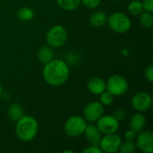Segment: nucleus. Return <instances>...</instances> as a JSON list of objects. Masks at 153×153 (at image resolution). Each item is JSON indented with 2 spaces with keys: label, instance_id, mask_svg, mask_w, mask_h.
Instances as JSON below:
<instances>
[{
  "label": "nucleus",
  "instance_id": "nucleus-1",
  "mask_svg": "<svg viewBox=\"0 0 153 153\" xmlns=\"http://www.w3.org/2000/svg\"><path fill=\"white\" fill-rule=\"evenodd\" d=\"M42 75L48 85L57 87L67 82L70 75V69L65 61L53 58L50 62L45 64Z\"/></svg>",
  "mask_w": 153,
  "mask_h": 153
},
{
  "label": "nucleus",
  "instance_id": "nucleus-2",
  "mask_svg": "<svg viewBox=\"0 0 153 153\" xmlns=\"http://www.w3.org/2000/svg\"><path fill=\"white\" fill-rule=\"evenodd\" d=\"M39 123L37 119L31 116L23 115L19 120L16 121L15 134L18 139L22 142H31L38 134Z\"/></svg>",
  "mask_w": 153,
  "mask_h": 153
},
{
  "label": "nucleus",
  "instance_id": "nucleus-3",
  "mask_svg": "<svg viewBox=\"0 0 153 153\" xmlns=\"http://www.w3.org/2000/svg\"><path fill=\"white\" fill-rule=\"evenodd\" d=\"M107 23L112 31L118 34L126 33L132 27L131 19L126 13L121 12H116L108 16Z\"/></svg>",
  "mask_w": 153,
  "mask_h": 153
},
{
  "label": "nucleus",
  "instance_id": "nucleus-4",
  "mask_svg": "<svg viewBox=\"0 0 153 153\" xmlns=\"http://www.w3.org/2000/svg\"><path fill=\"white\" fill-rule=\"evenodd\" d=\"M68 39V32L62 25H55L49 29L46 35V40L49 47L58 48L63 47Z\"/></svg>",
  "mask_w": 153,
  "mask_h": 153
},
{
  "label": "nucleus",
  "instance_id": "nucleus-5",
  "mask_svg": "<svg viewBox=\"0 0 153 153\" xmlns=\"http://www.w3.org/2000/svg\"><path fill=\"white\" fill-rule=\"evenodd\" d=\"M87 126V121L81 116H72L65 123L64 131L71 138L78 137L83 134Z\"/></svg>",
  "mask_w": 153,
  "mask_h": 153
},
{
  "label": "nucleus",
  "instance_id": "nucleus-6",
  "mask_svg": "<svg viewBox=\"0 0 153 153\" xmlns=\"http://www.w3.org/2000/svg\"><path fill=\"white\" fill-rule=\"evenodd\" d=\"M128 86L127 80L120 74H114L106 82V90L114 97L124 95L127 91Z\"/></svg>",
  "mask_w": 153,
  "mask_h": 153
},
{
  "label": "nucleus",
  "instance_id": "nucleus-7",
  "mask_svg": "<svg viewBox=\"0 0 153 153\" xmlns=\"http://www.w3.org/2000/svg\"><path fill=\"white\" fill-rule=\"evenodd\" d=\"M121 143V137L115 133L110 134H105V136L101 137L99 146L101 149L102 152L116 153L118 152Z\"/></svg>",
  "mask_w": 153,
  "mask_h": 153
},
{
  "label": "nucleus",
  "instance_id": "nucleus-8",
  "mask_svg": "<svg viewBox=\"0 0 153 153\" xmlns=\"http://www.w3.org/2000/svg\"><path fill=\"white\" fill-rule=\"evenodd\" d=\"M83 118L91 123L97 122L104 115V106L100 101H92L87 104L83 109Z\"/></svg>",
  "mask_w": 153,
  "mask_h": 153
},
{
  "label": "nucleus",
  "instance_id": "nucleus-9",
  "mask_svg": "<svg viewBox=\"0 0 153 153\" xmlns=\"http://www.w3.org/2000/svg\"><path fill=\"white\" fill-rule=\"evenodd\" d=\"M132 106L137 112H145L152 108V98L148 92H137L134 95L132 99Z\"/></svg>",
  "mask_w": 153,
  "mask_h": 153
},
{
  "label": "nucleus",
  "instance_id": "nucleus-10",
  "mask_svg": "<svg viewBox=\"0 0 153 153\" xmlns=\"http://www.w3.org/2000/svg\"><path fill=\"white\" fill-rule=\"evenodd\" d=\"M97 127L102 134H115L119 129V122L113 116H102L97 122Z\"/></svg>",
  "mask_w": 153,
  "mask_h": 153
},
{
  "label": "nucleus",
  "instance_id": "nucleus-11",
  "mask_svg": "<svg viewBox=\"0 0 153 153\" xmlns=\"http://www.w3.org/2000/svg\"><path fill=\"white\" fill-rule=\"evenodd\" d=\"M136 148L145 153L153 152V134L152 131H141L135 138Z\"/></svg>",
  "mask_w": 153,
  "mask_h": 153
},
{
  "label": "nucleus",
  "instance_id": "nucleus-12",
  "mask_svg": "<svg viewBox=\"0 0 153 153\" xmlns=\"http://www.w3.org/2000/svg\"><path fill=\"white\" fill-rule=\"evenodd\" d=\"M83 134L85 135V139L90 145H99L102 137V134L95 125L87 124Z\"/></svg>",
  "mask_w": 153,
  "mask_h": 153
},
{
  "label": "nucleus",
  "instance_id": "nucleus-13",
  "mask_svg": "<svg viewBox=\"0 0 153 153\" xmlns=\"http://www.w3.org/2000/svg\"><path fill=\"white\" fill-rule=\"evenodd\" d=\"M87 90L91 94L100 95L106 91V82L100 77H92L87 82Z\"/></svg>",
  "mask_w": 153,
  "mask_h": 153
},
{
  "label": "nucleus",
  "instance_id": "nucleus-14",
  "mask_svg": "<svg viewBox=\"0 0 153 153\" xmlns=\"http://www.w3.org/2000/svg\"><path fill=\"white\" fill-rule=\"evenodd\" d=\"M147 120L145 116L142 112L134 114L129 120V128L134 131L136 134L143 131L146 126Z\"/></svg>",
  "mask_w": 153,
  "mask_h": 153
},
{
  "label": "nucleus",
  "instance_id": "nucleus-15",
  "mask_svg": "<svg viewBox=\"0 0 153 153\" xmlns=\"http://www.w3.org/2000/svg\"><path fill=\"white\" fill-rule=\"evenodd\" d=\"M107 21L108 15L102 11H96L90 17V23L95 28H100L104 26L107 23Z\"/></svg>",
  "mask_w": 153,
  "mask_h": 153
},
{
  "label": "nucleus",
  "instance_id": "nucleus-16",
  "mask_svg": "<svg viewBox=\"0 0 153 153\" xmlns=\"http://www.w3.org/2000/svg\"><path fill=\"white\" fill-rule=\"evenodd\" d=\"M37 56H38V59L39 60V62L44 65L50 62L54 58V54H53V50L51 49V47L42 46L38 50Z\"/></svg>",
  "mask_w": 153,
  "mask_h": 153
},
{
  "label": "nucleus",
  "instance_id": "nucleus-17",
  "mask_svg": "<svg viewBox=\"0 0 153 153\" xmlns=\"http://www.w3.org/2000/svg\"><path fill=\"white\" fill-rule=\"evenodd\" d=\"M7 114H8V117L11 120L16 122L24 115V110L21 105L14 103V104H12L9 106L8 110H7Z\"/></svg>",
  "mask_w": 153,
  "mask_h": 153
},
{
  "label": "nucleus",
  "instance_id": "nucleus-18",
  "mask_svg": "<svg viewBox=\"0 0 153 153\" xmlns=\"http://www.w3.org/2000/svg\"><path fill=\"white\" fill-rule=\"evenodd\" d=\"M56 4L62 10L72 12L80 6L81 0H56Z\"/></svg>",
  "mask_w": 153,
  "mask_h": 153
},
{
  "label": "nucleus",
  "instance_id": "nucleus-19",
  "mask_svg": "<svg viewBox=\"0 0 153 153\" xmlns=\"http://www.w3.org/2000/svg\"><path fill=\"white\" fill-rule=\"evenodd\" d=\"M16 15H17L19 20L23 21V22H29V21L33 19V17H34V11L30 7L24 6V7L20 8L17 11Z\"/></svg>",
  "mask_w": 153,
  "mask_h": 153
},
{
  "label": "nucleus",
  "instance_id": "nucleus-20",
  "mask_svg": "<svg viewBox=\"0 0 153 153\" xmlns=\"http://www.w3.org/2000/svg\"><path fill=\"white\" fill-rule=\"evenodd\" d=\"M127 10L129 13L134 16H138L144 11L143 4L139 0H133L132 2H130L127 6Z\"/></svg>",
  "mask_w": 153,
  "mask_h": 153
},
{
  "label": "nucleus",
  "instance_id": "nucleus-21",
  "mask_svg": "<svg viewBox=\"0 0 153 153\" xmlns=\"http://www.w3.org/2000/svg\"><path fill=\"white\" fill-rule=\"evenodd\" d=\"M140 23L145 29H151L153 26L152 13L143 11L140 14Z\"/></svg>",
  "mask_w": 153,
  "mask_h": 153
},
{
  "label": "nucleus",
  "instance_id": "nucleus-22",
  "mask_svg": "<svg viewBox=\"0 0 153 153\" xmlns=\"http://www.w3.org/2000/svg\"><path fill=\"white\" fill-rule=\"evenodd\" d=\"M136 150V145L134 141H126L122 143L118 152L121 153H134Z\"/></svg>",
  "mask_w": 153,
  "mask_h": 153
},
{
  "label": "nucleus",
  "instance_id": "nucleus-23",
  "mask_svg": "<svg viewBox=\"0 0 153 153\" xmlns=\"http://www.w3.org/2000/svg\"><path fill=\"white\" fill-rule=\"evenodd\" d=\"M113 101H114V96L109 91H108L107 90L100 94V102L104 107L112 105Z\"/></svg>",
  "mask_w": 153,
  "mask_h": 153
},
{
  "label": "nucleus",
  "instance_id": "nucleus-24",
  "mask_svg": "<svg viewBox=\"0 0 153 153\" xmlns=\"http://www.w3.org/2000/svg\"><path fill=\"white\" fill-rule=\"evenodd\" d=\"M101 3V0H81V4H82L85 7L89 9L97 8Z\"/></svg>",
  "mask_w": 153,
  "mask_h": 153
},
{
  "label": "nucleus",
  "instance_id": "nucleus-25",
  "mask_svg": "<svg viewBox=\"0 0 153 153\" xmlns=\"http://www.w3.org/2000/svg\"><path fill=\"white\" fill-rule=\"evenodd\" d=\"M126 116V113L125 109H123V108H117V109H116L115 112H114V114H113V117H114L118 122L123 121V120L125 119Z\"/></svg>",
  "mask_w": 153,
  "mask_h": 153
},
{
  "label": "nucleus",
  "instance_id": "nucleus-26",
  "mask_svg": "<svg viewBox=\"0 0 153 153\" xmlns=\"http://www.w3.org/2000/svg\"><path fill=\"white\" fill-rule=\"evenodd\" d=\"M145 74V77L148 80L149 82H153V65H147V67L145 68L144 71Z\"/></svg>",
  "mask_w": 153,
  "mask_h": 153
},
{
  "label": "nucleus",
  "instance_id": "nucleus-27",
  "mask_svg": "<svg viewBox=\"0 0 153 153\" xmlns=\"http://www.w3.org/2000/svg\"><path fill=\"white\" fill-rule=\"evenodd\" d=\"M143 6V10L146 12H153V0H143L142 1Z\"/></svg>",
  "mask_w": 153,
  "mask_h": 153
},
{
  "label": "nucleus",
  "instance_id": "nucleus-28",
  "mask_svg": "<svg viewBox=\"0 0 153 153\" xmlns=\"http://www.w3.org/2000/svg\"><path fill=\"white\" fill-rule=\"evenodd\" d=\"M102 151L99 145H91L82 151V153H101Z\"/></svg>",
  "mask_w": 153,
  "mask_h": 153
},
{
  "label": "nucleus",
  "instance_id": "nucleus-29",
  "mask_svg": "<svg viewBox=\"0 0 153 153\" xmlns=\"http://www.w3.org/2000/svg\"><path fill=\"white\" fill-rule=\"evenodd\" d=\"M136 135H137V134L129 128V130H127L125 133V139H126V141H134L136 138Z\"/></svg>",
  "mask_w": 153,
  "mask_h": 153
},
{
  "label": "nucleus",
  "instance_id": "nucleus-30",
  "mask_svg": "<svg viewBox=\"0 0 153 153\" xmlns=\"http://www.w3.org/2000/svg\"><path fill=\"white\" fill-rule=\"evenodd\" d=\"M63 153H74V152L70 151V150H65V151H63Z\"/></svg>",
  "mask_w": 153,
  "mask_h": 153
},
{
  "label": "nucleus",
  "instance_id": "nucleus-31",
  "mask_svg": "<svg viewBox=\"0 0 153 153\" xmlns=\"http://www.w3.org/2000/svg\"><path fill=\"white\" fill-rule=\"evenodd\" d=\"M2 92H3V87H2V84L0 83V96L2 95Z\"/></svg>",
  "mask_w": 153,
  "mask_h": 153
},
{
  "label": "nucleus",
  "instance_id": "nucleus-32",
  "mask_svg": "<svg viewBox=\"0 0 153 153\" xmlns=\"http://www.w3.org/2000/svg\"><path fill=\"white\" fill-rule=\"evenodd\" d=\"M115 1H117V2H121V1H124V0H115Z\"/></svg>",
  "mask_w": 153,
  "mask_h": 153
}]
</instances>
